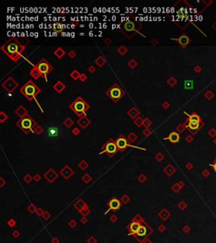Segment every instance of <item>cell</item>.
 <instances>
[{"mask_svg":"<svg viewBox=\"0 0 216 243\" xmlns=\"http://www.w3.org/2000/svg\"><path fill=\"white\" fill-rule=\"evenodd\" d=\"M0 49L12 61L18 62L22 58V52L26 50V46L22 45L16 37H10L1 46Z\"/></svg>","mask_w":216,"mask_h":243,"instance_id":"6da1fadb","label":"cell"},{"mask_svg":"<svg viewBox=\"0 0 216 243\" xmlns=\"http://www.w3.org/2000/svg\"><path fill=\"white\" fill-rule=\"evenodd\" d=\"M69 108L79 118V117L85 116V113L89 111V108H90V106L83 97L78 96L76 99L69 105Z\"/></svg>","mask_w":216,"mask_h":243,"instance_id":"7a4b0ae2","label":"cell"},{"mask_svg":"<svg viewBox=\"0 0 216 243\" xmlns=\"http://www.w3.org/2000/svg\"><path fill=\"white\" fill-rule=\"evenodd\" d=\"M41 91V89L32 80H28L21 88H20V92L29 102L34 100Z\"/></svg>","mask_w":216,"mask_h":243,"instance_id":"3957f363","label":"cell"},{"mask_svg":"<svg viewBox=\"0 0 216 243\" xmlns=\"http://www.w3.org/2000/svg\"><path fill=\"white\" fill-rule=\"evenodd\" d=\"M37 125V123L30 115H27L24 118L19 119L16 122V126L25 134H29L30 132L34 133V128Z\"/></svg>","mask_w":216,"mask_h":243,"instance_id":"277c9868","label":"cell"},{"mask_svg":"<svg viewBox=\"0 0 216 243\" xmlns=\"http://www.w3.org/2000/svg\"><path fill=\"white\" fill-rule=\"evenodd\" d=\"M142 28H143V25H141L139 22H134V21H132V20H128L123 24V33L128 39L133 38V37L135 34H139V35L143 36L144 37H145V36H144L140 33L139 30Z\"/></svg>","mask_w":216,"mask_h":243,"instance_id":"5b68a950","label":"cell"},{"mask_svg":"<svg viewBox=\"0 0 216 243\" xmlns=\"http://www.w3.org/2000/svg\"><path fill=\"white\" fill-rule=\"evenodd\" d=\"M126 92L117 83L113 84L108 90L106 91V95L115 103H117L124 95Z\"/></svg>","mask_w":216,"mask_h":243,"instance_id":"8992f818","label":"cell"},{"mask_svg":"<svg viewBox=\"0 0 216 243\" xmlns=\"http://www.w3.org/2000/svg\"><path fill=\"white\" fill-rule=\"evenodd\" d=\"M35 67L38 69L39 72L41 74V76L45 78L46 82H47V74H49L53 70V67L50 64V63L47 59L42 58L36 64Z\"/></svg>","mask_w":216,"mask_h":243,"instance_id":"52a82bcc","label":"cell"},{"mask_svg":"<svg viewBox=\"0 0 216 243\" xmlns=\"http://www.w3.org/2000/svg\"><path fill=\"white\" fill-rule=\"evenodd\" d=\"M117 151H118V149H117V146H116V141L113 140L111 138V139H109L108 140L106 141L105 143V144L102 146V150H101V152L99 154H106L110 157H112V156H114L115 154L117 153Z\"/></svg>","mask_w":216,"mask_h":243,"instance_id":"ba28073f","label":"cell"},{"mask_svg":"<svg viewBox=\"0 0 216 243\" xmlns=\"http://www.w3.org/2000/svg\"><path fill=\"white\" fill-rule=\"evenodd\" d=\"M116 146H117V149H118V151H125L127 150V147H131V148H133V149H139V150H144L145 149H142V148H139V147H137V146H133L130 143L129 140L127 139V138H126L123 134H120L117 139H116Z\"/></svg>","mask_w":216,"mask_h":243,"instance_id":"9c48e42d","label":"cell"},{"mask_svg":"<svg viewBox=\"0 0 216 243\" xmlns=\"http://www.w3.org/2000/svg\"><path fill=\"white\" fill-rule=\"evenodd\" d=\"M186 113V112H185ZM186 115H188V124H187V128L188 130H190L191 132H193L195 130H197L198 128H199V124L201 123V119L199 117V116L198 115L197 113H192V114H188L186 113Z\"/></svg>","mask_w":216,"mask_h":243,"instance_id":"30bf717a","label":"cell"},{"mask_svg":"<svg viewBox=\"0 0 216 243\" xmlns=\"http://www.w3.org/2000/svg\"><path fill=\"white\" fill-rule=\"evenodd\" d=\"M19 86V84L15 81V79L12 77H8L7 79H5L2 83V87L5 90H7L9 93H13Z\"/></svg>","mask_w":216,"mask_h":243,"instance_id":"8fae6325","label":"cell"},{"mask_svg":"<svg viewBox=\"0 0 216 243\" xmlns=\"http://www.w3.org/2000/svg\"><path fill=\"white\" fill-rule=\"evenodd\" d=\"M77 124L83 129H85L89 127V125L91 124V121L87 116H84L82 117H79L77 121Z\"/></svg>","mask_w":216,"mask_h":243,"instance_id":"7c38bea8","label":"cell"},{"mask_svg":"<svg viewBox=\"0 0 216 243\" xmlns=\"http://www.w3.org/2000/svg\"><path fill=\"white\" fill-rule=\"evenodd\" d=\"M59 128L58 127H50L47 130V136L49 139H57L59 136Z\"/></svg>","mask_w":216,"mask_h":243,"instance_id":"4fadbf2b","label":"cell"},{"mask_svg":"<svg viewBox=\"0 0 216 243\" xmlns=\"http://www.w3.org/2000/svg\"><path fill=\"white\" fill-rule=\"evenodd\" d=\"M171 40L177 41L182 48H185L188 45V43L190 42V39L186 35H181V36L179 37V38H171Z\"/></svg>","mask_w":216,"mask_h":243,"instance_id":"5bb4252c","label":"cell"},{"mask_svg":"<svg viewBox=\"0 0 216 243\" xmlns=\"http://www.w3.org/2000/svg\"><path fill=\"white\" fill-rule=\"evenodd\" d=\"M164 139L165 140H169L171 143H177L180 140V134L178 133L177 132L173 131L167 137L164 138Z\"/></svg>","mask_w":216,"mask_h":243,"instance_id":"9a60e30c","label":"cell"},{"mask_svg":"<svg viewBox=\"0 0 216 243\" xmlns=\"http://www.w3.org/2000/svg\"><path fill=\"white\" fill-rule=\"evenodd\" d=\"M14 112H15V114H16V115L20 117V119L24 118V117H26L27 115H29V114H28V111H27V109H26L24 106H22V105L19 106L15 109Z\"/></svg>","mask_w":216,"mask_h":243,"instance_id":"2e32d148","label":"cell"},{"mask_svg":"<svg viewBox=\"0 0 216 243\" xmlns=\"http://www.w3.org/2000/svg\"><path fill=\"white\" fill-rule=\"evenodd\" d=\"M52 88H53V90H55L57 93L61 94V93L66 89V85H64L61 80H58V81L53 85Z\"/></svg>","mask_w":216,"mask_h":243,"instance_id":"e0dca14e","label":"cell"},{"mask_svg":"<svg viewBox=\"0 0 216 243\" xmlns=\"http://www.w3.org/2000/svg\"><path fill=\"white\" fill-rule=\"evenodd\" d=\"M109 207L110 210H117L121 207V202L117 198H114L109 202Z\"/></svg>","mask_w":216,"mask_h":243,"instance_id":"ac0fdd59","label":"cell"},{"mask_svg":"<svg viewBox=\"0 0 216 243\" xmlns=\"http://www.w3.org/2000/svg\"><path fill=\"white\" fill-rule=\"evenodd\" d=\"M73 171L71 170V168L69 167H68V166H66V167H64L63 169H62V171H61V174H62V176L64 177V178H66V179H68L72 175H73Z\"/></svg>","mask_w":216,"mask_h":243,"instance_id":"d6986e66","label":"cell"},{"mask_svg":"<svg viewBox=\"0 0 216 243\" xmlns=\"http://www.w3.org/2000/svg\"><path fill=\"white\" fill-rule=\"evenodd\" d=\"M127 114L131 118H133V119H136L138 116H139V111L136 108V107H131L128 111H127Z\"/></svg>","mask_w":216,"mask_h":243,"instance_id":"ffe728a7","label":"cell"},{"mask_svg":"<svg viewBox=\"0 0 216 243\" xmlns=\"http://www.w3.org/2000/svg\"><path fill=\"white\" fill-rule=\"evenodd\" d=\"M45 177H46V179L48 180L50 182H52L54 180L56 179L57 177H58V174L55 172V171H53V170H49L46 174H45Z\"/></svg>","mask_w":216,"mask_h":243,"instance_id":"44dd1931","label":"cell"},{"mask_svg":"<svg viewBox=\"0 0 216 243\" xmlns=\"http://www.w3.org/2000/svg\"><path fill=\"white\" fill-rule=\"evenodd\" d=\"M140 225L137 222H132L129 225V230H130V234L129 235H133V234H137L138 230L139 229Z\"/></svg>","mask_w":216,"mask_h":243,"instance_id":"7402d4cb","label":"cell"},{"mask_svg":"<svg viewBox=\"0 0 216 243\" xmlns=\"http://www.w3.org/2000/svg\"><path fill=\"white\" fill-rule=\"evenodd\" d=\"M30 75L34 79H38L40 77H42L41 76V73L39 72V70L36 67L32 68L30 70Z\"/></svg>","mask_w":216,"mask_h":243,"instance_id":"603a6c76","label":"cell"},{"mask_svg":"<svg viewBox=\"0 0 216 243\" xmlns=\"http://www.w3.org/2000/svg\"><path fill=\"white\" fill-rule=\"evenodd\" d=\"M106 63V58L102 56V55H100L96 58V59L95 60V64H96L99 68H102L105 64Z\"/></svg>","mask_w":216,"mask_h":243,"instance_id":"cb8c5ba5","label":"cell"},{"mask_svg":"<svg viewBox=\"0 0 216 243\" xmlns=\"http://www.w3.org/2000/svg\"><path fill=\"white\" fill-rule=\"evenodd\" d=\"M65 54H66V53H65V51H64L62 47H58V48L54 51V55H55L58 58H59V59H61L62 58H64V56Z\"/></svg>","mask_w":216,"mask_h":243,"instance_id":"d4e9b609","label":"cell"},{"mask_svg":"<svg viewBox=\"0 0 216 243\" xmlns=\"http://www.w3.org/2000/svg\"><path fill=\"white\" fill-rule=\"evenodd\" d=\"M63 124L67 128H70L73 127V125L74 124V121L71 118V117H67L64 122Z\"/></svg>","mask_w":216,"mask_h":243,"instance_id":"484cf974","label":"cell"},{"mask_svg":"<svg viewBox=\"0 0 216 243\" xmlns=\"http://www.w3.org/2000/svg\"><path fill=\"white\" fill-rule=\"evenodd\" d=\"M52 30L57 32V33H59V32H62L63 30H64V26L59 23V22H57V23H54L52 25Z\"/></svg>","mask_w":216,"mask_h":243,"instance_id":"4316f807","label":"cell"},{"mask_svg":"<svg viewBox=\"0 0 216 243\" xmlns=\"http://www.w3.org/2000/svg\"><path fill=\"white\" fill-rule=\"evenodd\" d=\"M184 89L186 90H193V81L191 79H187L184 81Z\"/></svg>","mask_w":216,"mask_h":243,"instance_id":"83f0119b","label":"cell"},{"mask_svg":"<svg viewBox=\"0 0 216 243\" xmlns=\"http://www.w3.org/2000/svg\"><path fill=\"white\" fill-rule=\"evenodd\" d=\"M116 51L121 55V56H125V54L127 53V51H128V49H127V47H126V46H124V45H122V46H120L117 49H116Z\"/></svg>","mask_w":216,"mask_h":243,"instance_id":"f1b7e54d","label":"cell"},{"mask_svg":"<svg viewBox=\"0 0 216 243\" xmlns=\"http://www.w3.org/2000/svg\"><path fill=\"white\" fill-rule=\"evenodd\" d=\"M138 65H139L138 61H137L136 59H134V58H131V59L128 61V63H127V66H128L131 69H134L135 68L138 67Z\"/></svg>","mask_w":216,"mask_h":243,"instance_id":"f546056e","label":"cell"},{"mask_svg":"<svg viewBox=\"0 0 216 243\" xmlns=\"http://www.w3.org/2000/svg\"><path fill=\"white\" fill-rule=\"evenodd\" d=\"M137 235L139 236H144L147 235V228L144 225H140L139 229L137 232Z\"/></svg>","mask_w":216,"mask_h":243,"instance_id":"4dcf8cb0","label":"cell"},{"mask_svg":"<svg viewBox=\"0 0 216 243\" xmlns=\"http://www.w3.org/2000/svg\"><path fill=\"white\" fill-rule=\"evenodd\" d=\"M127 139L129 140L130 143H134L135 141L138 139V135L134 132H131L128 134V136H127Z\"/></svg>","mask_w":216,"mask_h":243,"instance_id":"1f68e13d","label":"cell"},{"mask_svg":"<svg viewBox=\"0 0 216 243\" xmlns=\"http://www.w3.org/2000/svg\"><path fill=\"white\" fill-rule=\"evenodd\" d=\"M80 74H80L77 69H74V70H73V71L70 73V77H71L74 80H78V79H79Z\"/></svg>","mask_w":216,"mask_h":243,"instance_id":"d6a6232c","label":"cell"},{"mask_svg":"<svg viewBox=\"0 0 216 243\" xmlns=\"http://www.w3.org/2000/svg\"><path fill=\"white\" fill-rule=\"evenodd\" d=\"M144 118H142L141 116H138L136 119H134V124L137 126V127H139V128H140V127H142L143 125H144Z\"/></svg>","mask_w":216,"mask_h":243,"instance_id":"836d02e7","label":"cell"},{"mask_svg":"<svg viewBox=\"0 0 216 243\" xmlns=\"http://www.w3.org/2000/svg\"><path fill=\"white\" fill-rule=\"evenodd\" d=\"M43 132H44V129H43V128H42L41 125H39V124H37V125L34 128V133H36L37 135H41V134H42Z\"/></svg>","mask_w":216,"mask_h":243,"instance_id":"e575fe53","label":"cell"},{"mask_svg":"<svg viewBox=\"0 0 216 243\" xmlns=\"http://www.w3.org/2000/svg\"><path fill=\"white\" fill-rule=\"evenodd\" d=\"M177 80L174 77H170V78L167 79V84H168L170 86H171V87L175 86V85H177Z\"/></svg>","mask_w":216,"mask_h":243,"instance_id":"d590c367","label":"cell"},{"mask_svg":"<svg viewBox=\"0 0 216 243\" xmlns=\"http://www.w3.org/2000/svg\"><path fill=\"white\" fill-rule=\"evenodd\" d=\"M8 118H9V116H8V115H7L3 111H1V112H0V123H3L5 121H7Z\"/></svg>","mask_w":216,"mask_h":243,"instance_id":"8d00e7d4","label":"cell"},{"mask_svg":"<svg viewBox=\"0 0 216 243\" xmlns=\"http://www.w3.org/2000/svg\"><path fill=\"white\" fill-rule=\"evenodd\" d=\"M151 125H152L151 120H150V118H148V117L144 118V125H143V126L145 128H150Z\"/></svg>","mask_w":216,"mask_h":243,"instance_id":"74e56055","label":"cell"},{"mask_svg":"<svg viewBox=\"0 0 216 243\" xmlns=\"http://www.w3.org/2000/svg\"><path fill=\"white\" fill-rule=\"evenodd\" d=\"M143 134L145 137H150L152 134V130L150 128H144V131H143Z\"/></svg>","mask_w":216,"mask_h":243,"instance_id":"f35d334b","label":"cell"},{"mask_svg":"<svg viewBox=\"0 0 216 243\" xmlns=\"http://www.w3.org/2000/svg\"><path fill=\"white\" fill-rule=\"evenodd\" d=\"M79 167H80L82 170H85L87 167H88V164L85 160H82L79 164Z\"/></svg>","mask_w":216,"mask_h":243,"instance_id":"ab89813d","label":"cell"},{"mask_svg":"<svg viewBox=\"0 0 216 243\" xmlns=\"http://www.w3.org/2000/svg\"><path fill=\"white\" fill-rule=\"evenodd\" d=\"M79 133H80V130H79V128H76V127H74V128L72 129V133L74 135V136H77V135H79Z\"/></svg>","mask_w":216,"mask_h":243,"instance_id":"60d3db41","label":"cell"},{"mask_svg":"<svg viewBox=\"0 0 216 243\" xmlns=\"http://www.w3.org/2000/svg\"><path fill=\"white\" fill-rule=\"evenodd\" d=\"M68 56L70 58H74L76 57V52H75L74 50H71V51L68 53Z\"/></svg>","mask_w":216,"mask_h":243,"instance_id":"b9f144b4","label":"cell"},{"mask_svg":"<svg viewBox=\"0 0 216 243\" xmlns=\"http://www.w3.org/2000/svg\"><path fill=\"white\" fill-rule=\"evenodd\" d=\"M165 171L166 172V173H168L169 175H171V173H173L174 170H173V168L171 167V166H169V167H166V169L165 170Z\"/></svg>","mask_w":216,"mask_h":243,"instance_id":"7bdbcfd3","label":"cell"},{"mask_svg":"<svg viewBox=\"0 0 216 243\" xmlns=\"http://www.w3.org/2000/svg\"><path fill=\"white\" fill-rule=\"evenodd\" d=\"M88 71H89L90 74H94L95 71H96V68L94 65H90L89 68H88Z\"/></svg>","mask_w":216,"mask_h":243,"instance_id":"ee69618b","label":"cell"},{"mask_svg":"<svg viewBox=\"0 0 216 243\" xmlns=\"http://www.w3.org/2000/svg\"><path fill=\"white\" fill-rule=\"evenodd\" d=\"M184 128H185V127H184L183 124H179L177 127V131L179 132V133H182L184 131Z\"/></svg>","mask_w":216,"mask_h":243,"instance_id":"f6af8a7d","label":"cell"},{"mask_svg":"<svg viewBox=\"0 0 216 243\" xmlns=\"http://www.w3.org/2000/svg\"><path fill=\"white\" fill-rule=\"evenodd\" d=\"M86 79H87V75H86L85 74H80V76H79V80H80L81 82H85V81H86Z\"/></svg>","mask_w":216,"mask_h":243,"instance_id":"bcb514c9","label":"cell"},{"mask_svg":"<svg viewBox=\"0 0 216 243\" xmlns=\"http://www.w3.org/2000/svg\"><path fill=\"white\" fill-rule=\"evenodd\" d=\"M162 107H163V108H165V109L169 108V107H170V103L165 101V102H164L162 103Z\"/></svg>","mask_w":216,"mask_h":243,"instance_id":"7dc6e473","label":"cell"},{"mask_svg":"<svg viewBox=\"0 0 216 243\" xmlns=\"http://www.w3.org/2000/svg\"><path fill=\"white\" fill-rule=\"evenodd\" d=\"M163 158H164V155H163L162 154H160V153L157 154V155H156V159H157L158 160H161Z\"/></svg>","mask_w":216,"mask_h":243,"instance_id":"c3c4849f","label":"cell"},{"mask_svg":"<svg viewBox=\"0 0 216 243\" xmlns=\"http://www.w3.org/2000/svg\"><path fill=\"white\" fill-rule=\"evenodd\" d=\"M104 42H105L106 45H111L112 44V40L110 38H106L105 41H104Z\"/></svg>","mask_w":216,"mask_h":243,"instance_id":"681fc988","label":"cell"},{"mask_svg":"<svg viewBox=\"0 0 216 243\" xmlns=\"http://www.w3.org/2000/svg\"><path fill=\"white\" fill-rule=\"evenodd\" d=\"M90 179H91V178H90V177H89V175H85V177H83V180H84L85 181H86V182L89 181Z\"/></svg>","mask_w":216,"mask_h":243,"instance_id":"f907efd6","label":"cell"},{"mask_svg":"<svg viewBox=\"0 0 216 243\" xmlns=\"http://www.w3.org/2000/svg\"><path fill=\"white\" fill-rule=\"evenodd\" d=\"M210 167H213V169L215 170V171L216 172V162L215 163H214V164H211V165H210Z\"/></svg>","mask_w":216,"mask_h":243,"instance_id":"816d5d0a","label":"cell"},{"mask_svg":"<svg viewBox=\"0 0 216 243\" xmlns=\"http://www.w3.org/2000/svg\"><path fill=\"white\" fill-rule=\"evenodd\" d=\"M25 180H26V181H30L31 180V177H30V175H27V177H26Z\"/></svg>","mask_w":216,"mask_h":243,"instance_id":"f5cc1de1","label":"cell"},{"mask_svg":"<svg viewBox=\"0 0 216 243\" xmlns=\"http://www.w3.org/2000/svg\"><path fill=\"white\" fill-rule=\"evenodd\" d=\"M152 44L154 46V45H157L158 44V41L157 40H155V39H154L152 41Z\"/></svg>","mask_w":216,"mask_h":243,"instance_id":"db71d44e","label":"cell"},{"mask_svg":"<svg viewBox=\"0 0 216 243\" xmlns=\"http://www.w3.org/2000/svg\"><path fill=\"white\" fill-rule=\"evenodd\" d=\"M139 180L140 181H144L145 180V177H144V175H141V177H139Z\"/></svg>","mask_w":216,"mask_h":243,"instance_id":"11a10c76","label":"cell"},{"mask_svg":"<svg viewBox=\"0 0 216 243\" xmlns=\"http://www.w3.org/2000/svg\"><path fill=\"white\" fill-rule=\"evenodd\" d=\"M36 179L38 181V180H39V175H37V177H36Z\"/></svg>","mask_w":216,"mask_h":243,"instance_id":"9f6ffc18","label":"cell"}]
</instances>
